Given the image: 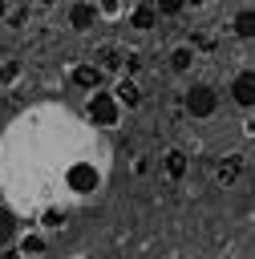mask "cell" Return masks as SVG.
<instances>
[{
	"label": "cell",
	"instance_id": "obj_1",
	"mask_svg": "<svg viewBox=\"0 0 255 259\" xmlns=\"http://www.w3.org/2000/svg\"><path fill=\"white\" fill-rule=\"evenodd\" d=\"M121 105H117V97L109 93V89H89L85 93V121L89 125H97V130H117V121H121Z\"/></svg>",
	"mask_w": 255,
	"mask_h": 259
},
{
	"label": "cell",
	"instance_id": "obj_2",
	"mask_svg": "<svg viewBox=\"0 0 255 259\" xmlns=\"http://www.w3.org/2000/svg\"><path fill=\"white\" fill-rule=\"evenodd\" d=\"M182 109H186L194 121L215 117V113H219V89H215V85H206V81H194V85L182 93Z\"/></svg>",
	"mask_w": 255,
	"mask_h": 259
},
{
	"label": "cell",
	"instance_id": "obj_3",
	"mask_svg": "<svg viewBox=\"0 0 255 259\" xmlns=\"http://www.w3.org/2000/svg\"><path fill=\"white\" fill-rule=\"evenodd\" d=\"M65 186H69V194H97L101 190V166L97 162H69L65 166Z\"/></svg>",
	"mask_w": 255,
	"mask_h": 259
},
{
	"label": "cell",
	"instance_id": "obj_4",
	"mask_svg": "<svg viewBox=\"0 0 255 259\" xmlns=\"http://www.w3.org/2000/svg\"><path fill=\"white\" fill-rule=\"evenodd\" d=\"M231 101H235L243 113L255 109V69H239V73L231 77Z\"/></svg>",
	"mask_w": 255,
	"mask_h": 259
},
{
	"label": "cell",
	"instance_id": "obj_5",
	"mask_svg": "<svg viewBox=\"0 0 255 259\" xmlns=\"http://www.w3.org/2000/svg\"><path fill=\"white\" fill-rule=\"evenodd\" d=\"M69 85H73V89H81V93H89V89L105 85V73H101V65L81 61V65H73V69H69Z\"/></svg>",
	"mask_w": 255,
	"mask_h": 259
},
{
	"label": "cell",
	"instance_id": "obj_6",
	"mask_svg": "<svg viewBox=\"0 0 255 259\" xmlns=\"http://www.w3.org/2000/svg\"><path fill=\"white\" fill-rule=\"evenodd\" d=\"M97 20H101L97 16V0H73L69 4V28L73 32H89Z\"/></svg>",
	"mask_w": 255,
	"mask_h": 259
},
{
	"label": "cell",
	"instance_id": "obj_7",
	"mask_svg": "<svg viewBox=\"0 0 255 259\" xmlns=\"http://www.w3.org/2000/svg\"><path fill=\"white\" fill-rule=\"evenodd\" d=\"M125 16H130V28H134V32H154V28H158V20H162V16H158V8H154L150 0H134V8H130Z\"/></svg>",
	"mask_w": 255,
	"mask_h": 259
},
{
	"label": "cell",
	"instance_id": "obj_8",
	"mask_svg": "<svg viewBox=\"0 0 255 259\" xmlns=\"http://www.w3.org/2000/svg\"><path fill=\"white\" fill-rule=\"evenodd\" d=\"M12 251H16V255H45V251H49V239H45L40 227H36V231H16Z\"/></svg>",
	"mask_w": 255,
	"mask_h": 259
},
{
	"label": "cell",
	"instance_id": "obj_9",
	"mask_svg": "<svg viewBox=\"0 0 255 259\" xmlns=\"http://www.w3.org/2000/svg\"><path fill=\"white\" fill-rule=\"evenodd\" d=\"M109 93L117 97V105H121V109H138V105H142V89H138V81H134V77H121Z\"/></svg>",
	"mask_w": 255,
	"mask_h": 259
},
{
	"label": "cell",
	"instance_id": "obj_10",
	"mask_svg": "<svg viewBox=\"0 0 255 259\" xmlns=\"http://www.w3.org/2000/svg\"><path fill=\"white\" fill-rule=\"evenodd\" d=\"M239 174H243V158H239V154L219 158V166H215V182H219V186H235Z\"/></svg>",
	"mask_w": 255,
	"mask_h": 259
},
{
	"label": "cell",
	"instance_id": "obj_11",
	"mask_svg": "<svg viewBox=\"0 0 255 259\" xmlns=\"http://www.w3.org/2000/svg\"><path fill=\"white\" fill-rule=\"evenodd\" d=\"M162 166H166V178H170V182H182V178H186V166H190V158H186V150L170 146V150H166V158H162Z\"/></svg>",
	"mask_w": 255,
	"mask_h": 259
},
{
	"label": "cell",
	"instance_id": "obj_12",
	"mask_svg": "<svg viewBox=\"0 0 255 259\" xmlns=\"http://www.w3.org/2000/svg\"><path fill=\"white\" fill-rule=\"evenodd\" d=\"M194 61H198V53H194L190 45H174V49H170V73H178V77H182V73H190V69H194Z\"/></svg>",
	"mask_w": 255,
	"mask_h": 259
},
{
	"label": "cell",
	"instance_id": "obj_13",
	"mask_svg": "<svg viewBox=\"0 0 255 259\" xmlns=\"http://www.w3.org/2000/svg\"><path fill=\"white\" fill-rule=\"evenodd\" d=\"M16 231H20V219H16V210L0 202V251H4V247L16 239Z\"/></svg>",
	"mask_w": 255,
	"mask_h": 259
},
{
	"label": "cell",
	"instance_id": "obj_14",
	"mask_svg": "<svg viewBox=\"0 0 255 259\" xmlns=\"http://www.w3.org/2000/svg\"><path fill=\"white\" fill-rule=\"evenodd\" d=\"M231 32H235L239 40H251V36H255V12H251V8H239V12L231 16Z\"/></svg>",
	"mask_w": 255,
	"mask_h": 259
},
{
	"label": "cell",
	"instance_id": "obj_15",
	"mask_svg": "<svg viewBox=\"0 0 255 259\" xmlns=\"http://www.w3.org/2000/svg\"><path fill=\"white\" fill-rule=\"evenodd\" d=\"M20 77H24V61H16V57H12V61H4V65H0V85H4V89H8V85H16Z\"/></svg>",
	"mask_w": 255,
	"mask_h": 259
},
{
	"label": "cell",
	"instance_id": "obj_16",
	"mask_svg": "<svg viewBox=\"0 0 255 259\" xmlns=\"http://www.w3.org/2000/svg\"><path fill=\"white\" fill-rule=\"evenodd\" d=\"M186 45H190L194 53H215V49H219V36H215V32H198V28H194V36H190Z\"/></svg>",
	"mask_w": 255,
	"mask_h": 259
},
{
	"label": "cell",
	"instance_id": "obj_17",
	"mask_svg": "<svg viewBox=\"0 0 255 259\" xmlns=\"http://www.w3.org/2000/svg\"><path fill=\"white\" fill-rule=\"evenodd\" d=\"M150 4L158 8V16H178L186 8V0H150Z\"/></svg>",
	"mask_w": 255,
	"mask_h": 259
},
{
	"label": "cell",
	"instance_id": "obj_18",
	"mask_svg": "<svg viewBox=\"0 0 255 259\" xmlns=\"http://www.w3.org/2000/svg\"><path fill=\"white\" fill-rule=\"evenodd\" d=\"M121 69H125V77H138L142 73V53H125L121 57Z\"/></svg>",
	"mask_w": 255,
	"mask_h": 259
},
{
	"label": "cell",
	"instance_id": "obj_19",
	"mask_svg": "<svg viewBox=\"0 0 255 259\" xmlns=\"http://www.w3.org/2000/svg\"><path fill=\"white\" fill-rule=\"evenodd\" d=\"M61 223H65V210H61V206H49V210L40 214V227H49V231L61 227Z\"/></svg>",
	"mask_w": 255,
	"mask_h": 259
},
{
	"label": "cell",
	"instance_id": "obj_20",
	"mask_svg": "<svg viewBox=\"0 0 255 259\" xmlns=\"http://www.w3.org/2000/svg\"><path fill=\"white\" fill-rule=\"evenodd\" d=\"M97 16H105V20L121 16V0H97Z\"/></svg>",
	"mask_w": 255,
	"mask_h": 259
},
{
	"label": "cell",
	"instance_id": "obj_21",
	"mask_svg": "<svg viewBox=\"0 0 255 259\" xmlns=\"http://www.w3.org/2000/svg\"><path fill=\"white\" fill-rule=\"evenodd\" d=\"M24 20H28V12H24V8H16V12L8 8V16H4V24H16V28H20Z\"/></svg>",
	"mask_w": 255,
	"mask_h": 259
},
{
	"label": "cell",
	"instance_id": "obj_22",
	"mask_svg": "<svg viewBox=\"0 0 255 259\" xmlns=\"http://www.w3.org/2000/svg\"><path fill=\"white\" fill-rule=\"evenodd\" d=\"M8 8H12V0H0V24H4V16H8Z\"/></svg>",
	"mask_w": 255,
	"mask_h": 259
},
{
	"label": "cell",
	"instance_id": "obj_23",
	"mask_svg": "<svg viewBox=\"0 0 255 259\" xmlns=\"http://www.w3.org/2000/svg\"><path fill=\"white\" fill-rule=\"evenodd\" d=\"M36 4H40V8H53V4H57V0H36Z\"/></svg>",
	"mask_w": 255,
	"mask_h": 259
},
{
	"label": "cell",
	"instance_id": "obj_24",
	"mask_svg": "<svg viewBox=\"0 0 255 259\" xmlns=\"http://www.w3.org/2000/svg\"><path fill=\"white\" fill-rule=\"evenodd\" d=\"M186 4H190V8H198V4H210V0H186Z\"/></svg>",
	"mask_w": 255,
	"mask_h": 259
}]
</instances>
